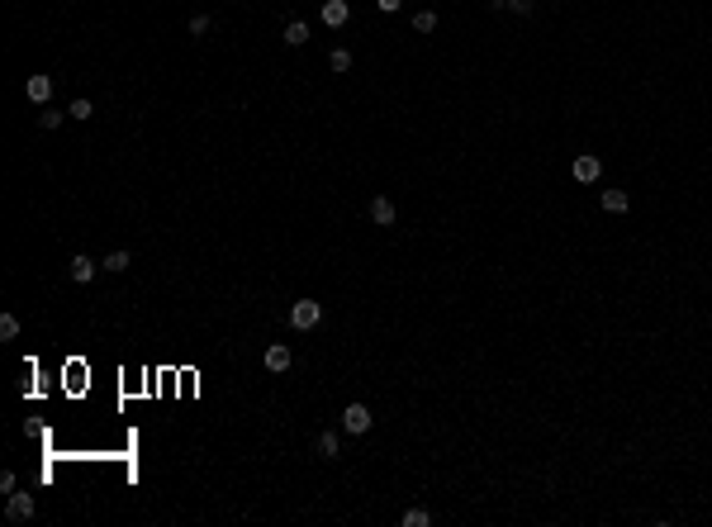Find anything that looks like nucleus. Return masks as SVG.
Listing matches in <instances>:
<instances>
[{"label":"nucleus","mask_w":712,"mask_h":527,"mask_svg":"<svg viewBox=\"0 0 712 527\" xmlns=\"http://www.w3.org/2000/svg\"><path fill=\"white\" fill-rule=\"evenodd\" d=\"M318 318H323V304H318V299H294V309H290V328H294V333L318 328Z\"/></svg>","instance_id":"nucleus-1"},{"label":"nucleus","mask_w":712,"mask_h":527,"mask_svg":"<svg viewBox=\"0 0 712 527\" xmlns=\"http://www.w3.org/2000/svg\"><path fill=\"white\" fill-rule=\"evenodd\" d=\"M33 513H38V503H33V494H19V489H15V494L5 499V518H10V523H29Z\"/></svg>","instance_id":"nucleus-2"},{"label":"nucleus","mask_w":712,"mask_h":527,"mask_svg":"<svg viewBox=\"0 0 712 527\" xmlns=\"http://www.w3.org/2000/svg\"><path fill=\"white\" fill-rule=\"evenodd\" d=\"M318 19H323L328 29H342L347 19H351V5H347V0H323V5H318Z\"/></svg>","instance_id":"nucleus-3"},{"label":"nucleus","mask_w":712,"mask_h":527,"mask_svg":"<svg viewBox=\"0 0 712 527\" xmlns=\"http://www.w3.org/2000/svg\"><path fill=\"white\" fill-rule=\"evenodd\" d=\"M570 171H575V181H580V185H594L599 176H603V162L594 157V152H584V157H575V166H570Z\"/></svg>","instance_id":"nucleus-4"},{"label":"nucleus","mask_w":712,"mask_h":527,"mask_svg":"<svg viewBox=\"0 0 712 527\" xmlns=\"http://www.w3.org/2000/svg\"><path fill=\"white\" fill-rule=\"evenodd\" d=\"M342 427H347V432H356V437L370 432V409H366V404H347V409H342Z\"/></svg>","instance_id":"nucleus-5"},{"label":"nucleus","mask_w":712,"mask_h":527,"mask_svg":"<svg viewBox=\"0 0 712 527\" xmlns=\"http://www.w3.org/2000/svg\"><path fill=\"white\" fill-rule=\"evenodd\" d=\"M95 271H100V262H90V257H72V262H67V276H72L77 285L95 281Z\"/></svg>","instance_id":"nucleus-6"},{"label":"nucleus","mask_w":712,"mask_h":527,"mask_svg":"<svg viewBox=\"0 0 712 527\" xmlns=\"http://www.w3.org/2000/svg\"><path fill=\"white\" fill-rule=\"evenodd\" d=\"M24 91H29V100H33V105H48V100H53V77H29Z\"/></svg>","instance_id":"nucleus-7"},{"label":"nucleus","mask_w":712,"mask_h":527,"mask_svg":"<svg viewBox=\"0 0 712 527\" xmlns=\"http://www.w3.org/2000/svg\"><path fill=\"white\" fill-rule=\"evenodd\" d=\"M294 361V352L285 343H276V347H266V370H290Z\"/></svg>","instance_id":"nucleus-8"},{"label":"nucleus","mask_w":712,"mask_h":527,"mask_svg":"<svg viewBox=\"0 0 712 527\" xmlns=\"http://www.w3.org/2000/svg\"><path fill=\"white\" fill-rule=\"evenodd\" d=\"M370 219H375L380 228H390V223H395V200H385V195H375V200H370Z\"/></svg>","instance_id":"nucleus-9"},{"label":"nucleus","mask_w":712,"mask_h":527,"mask_svg":"<svg viewBox=\"0 0 712 527\" xmlns=\"http://www.w3.org/2000/svg\"><path fill=\"white\" fill-rule=\"evenodd\" d=\"M599 205H603L608 214H627V205H632V200H627V190H603V195H599Z\"/></svg>","instance_id":"nucleus-10"},{"label":"nucleus","mask_w":712,"mask_h":527,"mask_svg":"<svg viewBox=\"0 0 712 527\" xmlns=\"http://www.w3.org/2000/svg\"><path fill=\"white\" fill-rule=\"evenodd\" d=\"M280 38H285V43H290V48H299V43H309V24H304V19H290V24H285V33H280Z\"/></svg>","instance_id":"nucleus-11"},{"label":"nucleus","mask_w":712,"mask_h":527,"mask_svg":"<svg viewBox=\"0 0 712 527\" xmlns=\"http://www.w3.org/2000/svg\"><path fill=\"white\" fill-rule=\"evenodd\" d=\"M318 451H323L328 461H338V456H342V442H338V432H323V437H318Z\"/></svg>","instance_id":"nucleus-12"},{"label":"nucleus","mask_w":712,"mask_h":527,"mask_svg":"<svg viewBox=\"0 0 712 527\" xmlns=\"http://www.w3.org/2000/svg\"><path fill=\"white\" fill-rule=\"evenodd\" d=\"M399 523H404V527H427V523H432V513H427V508H404Z\"/></svg>","instance_id":"nucleus-13"},{"label":"nucleus","mask_w":712,"mask_h":527,"mask_svg":"<svg viewBox=\"0 0 712 527\" xmlns=\"http://www.w3.org/2000/svg\"><path fill=\"white\" fill-rule=\"evenodd\" d=\"M129 262H133L129 252H109V257H105V262H100V266H105L109 276H119V271H129Z\"/></svg>","instance_id":"nucleus-14"},{"label":"nucleus","mask_w":712,"mask_h":527,"mask_svg":"<svg viewBox=\"0 0 712 527\" xmlns=\"http://www.w3.org/2000/svg\"><path fill=\"white\" fill-rule=\"evenodd\" d=\"M15 338H19V318L0 314V343H15Z\"/></svg>","instance_id":"nucleus-15"},{"label":"nucleus","mask_w":712,"mask_h":527,"mask_svg":"<svg viewBox=\"0 0 712 527\" xmlns=\"http://www.w3.org/2000/svg\"><path fill=\"white\" fill-rule=\"evenodd\" d=\"M67 114H72V119H77V124H86V119H90V114H95V105H90V100H86V95H81V100H72V105H67Z\"/></svg>","instance_id":"nucleus-16"},{"label":"nucleus","mask_w":712,"mask_h":527,"mask_svg":"<svg viewBox=\"0 0 712 527\" xmlns=\"http://www.w3.org/2000/svg\"><path fill=\"white\" fill-rule=\"evenodd\" d=\"M328 67H333V72H351V53H347V48H333V53H328Z\"/></svg>","instance_id":"nucleus-17"},{"label":"nucleus","mask_w":712,"mask_h":527,"mask_svg":"<svg viewBox=\"0 0 712 527\" xmlns=\"http://www.w3.org/2000/svg\"><path fill=\"white\" fill-rule=\"evenodd\" d=\"M62 119H72V114H67V109H48V105H43V114H38V124H43V129H57Z\"/></svg>","instance_id":"nucleus-18"},{"label":"nucleus","mask_w":712,"mask_h":527,"mask_svg":"<svg viewBox=\"0 0 712 527\" xmlns=\"http://www.w3.org/2000/svg\"><path fill=\"white\" fill-rule=\"evenodd\" d=\"M413 29H418V33H432V29H437V15H432V10H418V15H413Z\"/></svg>","instance_id":"nucleus-19"},{"label":"nucleus","mask_w":712,"mask_h":527,"mask_svg":"<svg viewBox=\"0 0 712 527\" xmlns=\"http://www.w3.org/2000/svg\"><path fill=\"white\" fill-rule=\"evenodd\" d=\"M209 29H214V19H209V15H195V19H190V33H195V38H205Z\"/></svg>","instance_id":"nucleus-20"},{"label":"nucleus","mask_w":712,"mask_h":527,"mask_svg":"<svg viewBox=\"0 0 712 527\" xmlns=\"http://www.w3.org/2000/svg\"><path fill=\"white\" fill-rule=\"evenodd\" d=\"M19 489V480H15V471H0V494H15Z\"/></svg>","instance_id":"nucleus-21"},{"label":"nucleus","mask_w":712,"mask_h":527,"mask_svg":"<svg viewBox=\"0 0 712 527\" xmlns=\"http://www.w3.org/2000/svg\"><path fill=\"white\" fill-rule=\"evenodd\" d=\"M503 5H508L513 15H532V5H537V0H503Z\"/></svg>","instance_id":"nucleus-22"},{"label":"nucleus","mask_w":712,"mask_h":527,"mask_svg":"<svg viewBox=\"0 0 712 527\" xmlns=\"http://www.w3.org/2000/svg\"><path fill=\"white\" fill-rule=\"evenodd\" d=\"M399 5H404V0H375V10H380V15H399Z\"/></svg>","instance_id":"nucleus-23"}]
</instances>
